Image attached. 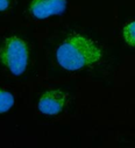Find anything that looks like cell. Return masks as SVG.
Here are the masks:
<instances>
[{"label": "cell", "instance_id": "6da1fadb", "mask_svg": "<svg viewBox=\"0 0 135 148\" xmlns=\"http://www.w3.org/2000/svg\"><path fill=\"white\" fill-rule=\"evenodd\" d=\"M103 56L100 47L80 34L70 35L56 50L58 64L66 70H79L100 61Z\"/></svg>", "mask_w": 135, "mask_h": 148}, {"label": "cell", "instance_id": "7a4b0ae2", "mask_svg": "<svg viewBox=\"0 0 135 148\" xmlns=\"http://www.w3.org/2000/svg\"><path fill=\"white\" fill-rule=\"evenodd\" d=\"M0 62L15 76L25 72L28 64V47L19 36H10L0 48Z\"/></svg>", "mask_w": 135, "mask_h": 148}, {"label": "cell", "instance_id": "3957f363", "mask_svg": "<svg viewBox=\"0 0 135 148\" xmlns=\"http://www.w3.org/2000/svg\"><path fill=\"white\" fill-rule=\"evenodd\" d=\"M68 101V95L62 90H49L44 92L38 104L39 111L47 116H56L61 113Z\"/></svg>", "mask_w": 135, "mask_h": 148}, {"label": "cell", "instance_id": "277c9868", "mask_svg": "<svg viewBox=\"0 0 135 148\" xmlns=\"http://www.w3.org/2000/svg\"><path fill=\"white\" fill-rule=\"evenodd\" d=\"M66 7V0H31L29 12L36 19H47L61 14Z\"/></svg>", "mask_w": 135, "mask_h": 148}, {"label": "cell", "instance_id": "5b68a950", "mask_svg": "<svg viewBox=\"0 0 135 148\" xmlns=\"http://www.w3.org/2000/svg\"><path fill=\"white\" fill-rule=\"evenodd\" d=\"M14 105V97L6 90L0 89V113H5Z\"/></svg>", "mask_w": 135, "mask_h": 148}, {"label": "cell", "instance_id": "8992f818", "mask_svg": "<svg viewBox=\"0 0 135 148\" xmlns=\"http://www.w3.org/2000/svg\"><path fill=\"white\" fill-rule=\"evenodd\" d=\"M122 35L127 45L135 47V21H130L123 27Z\"/></svg>", "mask_w": 135, "mask_h": 148}, {"label": "cell", "instance_id": "52a82bcc", "mask_svg": "<svg viewBox=\"0 0 135 148\" xmlns=\"http://www.w3.org/2000/svg\"><path fill=\"white\" fill-rule=\"evenodd\" d=\"M12 3H13V0H0V12L6 11L11 6Z\"/></svg>", "mask_w": 135, "mask_h": 148}]
</instances>
